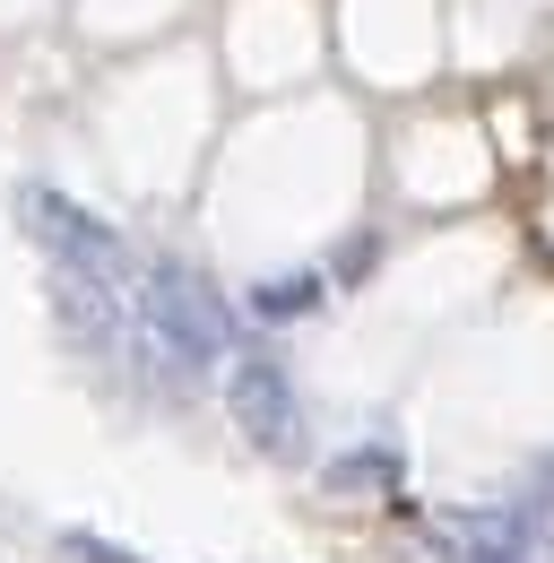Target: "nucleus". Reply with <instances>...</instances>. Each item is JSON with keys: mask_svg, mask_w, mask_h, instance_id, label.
<instances>
[{"mask_svg": "<svg viewBox=\"0 0 554 563\" xmlns=\"http://www.w3.org/2000/svg\"><path fill=\"white\" fill-rule=\"evenodd\" d=\"M330 494H399V451H346V460H330Z\"/></svg>", "mask_w": 554, "mask_h": 563, "instance_id": "obj_5", "label": "nucleus"}, {"mask_svg": "<svg viewBox=\"0 0 554 563\" xmlns=\"http://www.w3.org/2000/svg\"><path fill=\"white\" fill-rule=\"evenodd\" d=\"M138 347L147 364L165 373V382H200L208 364L225 355V312H217V295H208L191 269H174V261H156L147 278H138Z\"/></svg>", "mask_w": 554, "mask_h": 563, "instance_id": "obj_1", "label": "nucleus"}, {"mask_svg": "<svg viewBox=\"0 0 554 563\" xmlns=\"http://www.w3.org/2000/svg\"><path fill=\"white\" fill-rule=\"evenodd\" d=\"M62 555H69V563H138V555H122V547H104V538H87V529H69Z\"/></svg>", "mask_w": 554, "mask_h": 563, "instance_id": "obj_6", "label": "nucleus"}, {"mask_svg": "<svg viewBox=\"0 0 554 563\" xmlns=\"http://www.w3.org/2000/svg\"><path fill=\"white\" fill-rule=\"evenodd\" d=\"M18 217H26V234L53 252V269H62L69 286H96V295H113V303H138V269H131V252H122V234H104L87 209H69L62 191L26 183V191H18Z\"/></svg>", "mask_w": 554, "mask_h": 563, "instance_id": "obj_2", "label": "nucleus"}, {"mask_svg": "<svg viewBox=\"0 0 554 563\" xmlns=\"http://www.w3.org/2000/svg\"><path fill=\"white\" fill-rule=\"evenodd\" d=\"M225 408H234V424L252 433V451H295V442H303L295 390H286L277 355H234V373H225Z\"/></svg>", "mask_w": 554, "mask_h": 563, "instance_id": "obj_3", "label": "nucleus"}, {"mask_svg": "<svg viewBox=\"0 0 554 563\" xmlns=\"http://www.w3.org/2000/svg\"><path fill=\"white\" fill-rule=\"evenodd\" d=\"M312 303H321V278H312V269H286V278L252 286V312H261V321H303Z\"/></svg>", "mask_w": 554, "mask_h": 563, "instance_id": "obj_4", "label": "nucleus"}]
</instances>
